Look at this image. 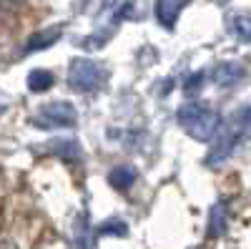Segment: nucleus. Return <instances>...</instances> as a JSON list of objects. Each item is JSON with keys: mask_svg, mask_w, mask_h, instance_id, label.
Returning a JSON list of instances; mask_svg holds the SVG:
<instances>
[{"mask_svg": "<svg viewBox=\"0 0 251 249\" xmlns=\"http://www.w3.org/2000/svg\"><path fill=\"white\" fill-rule=\"evenodd\" d=\"M178 123H181V129L196 138V141H211L216 136V131L224 126L221 123V113L214 111V109H208L203 106V103H183V106L178 109L176 113Z\"/></svg>", "mask_w": 251, "mask_h": 249, "instance_id": "nucleus-1", "label": "nucleus"}, {"mask_svg": "<svg viewBox=\"0 0 251 249\" xmlns=\"http://www.w3.org/2000/svg\"><path fill=\"white\" fill-rule=\"evenodd\" d=\"M246 126H249V109L244 106L241 111H239V118H236V113H234V118H231V123L221 131H216V143L211 146V151H208V156H206V164L208 166H219L221 161H226L228 156L234 154V149H236V143H239V138L246 134Z\"/></svg>", "mask_w": 251, "mask_h": 249, "instance_id": "nucleus-2", "label": "nucleus"}, {"mask_svg": "<svg viewBox=\"0 0 251 249\" xmlns=\"http://www.w3.org/2000/svg\"><path fill=\"white\" fill-rule=\"evenodd\" d=\"M108 78V71L103 68L98 60H88V58H75L68 66V86L75 93H91L98 91Z\"/></svg>", "mask_w": 251, "mask_h": 249, "instance_id": "nucleus-3", "label": "nucleus"}, {"mask_svg": "<svg viewBox=\"0 0 251 249\" xmlns=\"http://www.w3.org/2000/svg\"><path fill=\"white\" fill-rule=\"evenodd\" d=\"M33 123L40 126V129H53V126L55 129H71V126L78 123V111L68 101H48V103L40 106Z\"/></svg>", "mask_w": 251, "mask_h": 249, "instance_id": "nucleus-4", "label": "nucleus"}, {"mask_svg": "<svg viewBox=\"0 0 251 249\" xmlns=\"http://www.w3.org/2000/svg\"><path fill=\"white\" fill-rule=\"evenodd\" d=\"M211 78L216 86L221 88H231L236 83H241L246 78V68L241 63H231V60H224V63H216L211 71Z\"/></svg>", "mask_w": 251, "mask_h": 249, "instance_id": "nucleus-5", "label": "nucleus"}, {"mask_svg": "<svg viewBox=\"0 0 251 249\" xmlns=\"http://www.w3.org/2000/svg\"><path fill=\"white\" fill-rule=\"evenodd\" d=\"M183 8V0H156V18L163 28H174Z\"/></svg>", "mask_w": 251, "mask_h": 249, "instance_id": "nucleus-6", "label": "nucleus"}, {"mask_svg": "<svg viewBox=\"0 0 251 249\" xmlns=\"http://www.w3.org/2000/svg\"><path fill=\"white\" fill-rule=\"evenodd\" d=\"M58 38H60V28H48V30H40V33H35V35H30V38H28V43H25L23 53L43 51V48L53 46Z\"/></svg>", "mask_w": 251, "mask_h": 249, "instance_id": "nucleus-7", "label": "nucleus"}, {"mask_svg": "<svg viewBox=\"0 0 251 249\" xmlns=\"http://www.w3.org/2000/svg\"><path fill=\"white\" fill-rule=\"evenodd\" d=\"M108 184L113 186V189H118V192H128L131 186L136 184V171L131 169V166H116V169L108 174Z\"/></svg>", "mask_w": 251, "mask_h": 249, "instance_id": "nucleus-8", "label": "nucleus"}, {"mask_svg": "<svg viewBox=\"0 0 251 249\" xmlns=\"http://www.w3.org/2000/svg\"><path fill=\"white\" fill-rule=\"evenodd\" d=\"M91 237H93V229H91L86 214L75 217V221H73V242H75V249H91V244H93Z\"/></svg>", "mask_w": 251, "mask_h": 249, "instance_id": "nucleus-9", "label": "nucleus"}, {"mask_svg": "<svg viewBox=\"0 0 251 249\" xmlns=\"http://www.w3.org/2000/svg\"><path fill=\"white\" fill-rule=\"evenodd\" d=\"M53 83H55V76L50 71H46V68H35V71L28 73V91H33V93L48 91Z\"/></svg>", "mask_w": 251, "mask_h": 249, "instance_id": "nucleus-10", "label": "nucleus"}, {"mask_svg": "<svg viewBox=\"0 0 251 249\" xmlns=\"http://www.w3.org/2000/svg\"><path fill=\"white\" fill-rule=\"evenodd\" d=\"M226 214H228L226 201H219L211 209V219H208V237H219L226 229Z\"/></svg>", "mask_w": 251, "mask_h": 249, "instance_id": "nucleus-11", "label": "nucleus"}, {"mask_svg": "<svg viewBox=\"0 0 251 249\" xmlns=\"http://www.w3.org/2000/svg\"><path fill=\"white\" fill-rule=\"evenodd\" d=\"M231 33L241 40V43H249V18L246 15L231 18Z\"/></svg>", "mask_w": 251, "mask_h": 249, "instance_id": "nucleus-12", "label": "nucleus"}, {"mask_svg": "<svg viewBox=\"0 0 251 249\" xmlns=\"http://www.w3.org/2000/svg\"><path fill=\"white\" fill-rule=\"evenodd\" d=\"M118 234V237H126V224L121 221V219H108V221H103L100 226H98V234Z\"/></svg>", "mask_w": 251, "mask_h": 249, "instance_id": "nucleus-13", "label": "nucleus"}, {"mask_svg": "<svg viewBox=\"0 0 251 249\" xmlns=\"http://www.w3.org/2000/svg\"><path fill=\"white\" fill-rule=\"evenodd\" d=\"M0 249H18V244L10 239H0Z\"/></svg>", "mask_w": 251, "mask_h": 249, "instance_id": "nucleus-14", "label": "nucleus"}, {"mask_svg": "<svg viewBox=\"0 0 251 249\" xmlns=\"http://www.w3.org/2000/svg\"><path fill=\"white\" fill-rule=\"evenodd\" d=\"M8 109V101H5V96H0V113H3Z\"/></svg>", "mask_w": 251, "mask_h": 249, "instance_id": "nucleus-15", "label": "nucleus"}, {"mask_svg": "<svg viewBox=\"0 0 251 249\" xmlns=\"http://www.w3.org/2000/svg\"><path fill=\"white\" fill-rule=\"evenodd\" d=\"M0 3H10L13 5V3H20V0H0Z\"/></svg>", "mask_w": 251, "mask_h": 249, "instance_id": "nucleus-16", "label": "nucleus"}, {"mask_svg": "<svg viewBox=\"0 0 251 249\" xmlns=\"http://www.w3.org/2000/svg\"><path fill=\"white\" fill-rule=\"evenodd\" d=\"M0 5H3V3H0Z\"/></svg>", "mask_w": 251, "mask_h": 249, "instance_id": "nucleus-17", "label": "nucleus"}]
</instances>
